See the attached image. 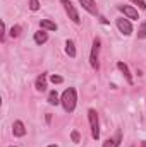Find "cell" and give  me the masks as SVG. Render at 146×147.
<instances>
[{
	"instance_id": "cell-1",
	"label": "cell",
	"mask_w": 146,
	"mask_h": 147,
	"mask_svg": "<svg viewBox=\"0 0 146 147\" xmlns=\"http://www.w3.org/2000/svg\"><path fill=\"white\" fill-rule=\"evenodd\" d=\"M60 103L64 106L65 113H72L76 110V103H77V92L74 87H69L62 92V98H60Z\"/></svg>"
},
{
	"instance_id": "cell-2",
	"label": "cell",
	"mask_w": 146,
	"mask_h": 147,
	"mask_svg": "<svg viewBox=\"0 0 146 147\" xmlns=\"http://www.w3.org/2000/svg\"><path fill=\"white\" fill-rule=\"evenodd\" d=\"M88 120H89V127H91V137L95 140H98L100 139V120H98L96 110H88Z\"/></svg>"
},
{
	"instance_id": "cell-3",
	"label": "cell",
	"mask_w": 146,
	"mask_h": 147,
	"mask_svg": "<svg viewBox=\"0 0 146 147\" xmlns=\"http://www.w3.org/2000/svg\"><path fill=\"white\" fill-rule=\"evenodd\" d=\"M98 57H100V39L95 38V39H93V48H91V53H89V65H91L95 70L100 69Z\"/></svg>"
},
{
	"instance_id": "cell-4",
	"label": "cell",
	"mask_w": 146,
	"mask_h": 147,
	"mask_svg": "<svg viewBox=\"0 0 146 147\" xmlns=\"http://www.w3.org/2000/svg\"><path fill=\"white\" fill-rule=\"evenodd\" d=\"M62 2V5H64V9H65V12H67V16H69V19L72 21L74 24H81V17H79V12H77V9L74 7V3L71 0H60Z\"/></svg>"
},
{
	"instance_id": "cell-5",
	"label": "cell",
	"mask_w": 146,
	"mask_h": 147,
	"mask_svg": "<svg viewBox=\"0 0 146 147\" xmlns=\"http://www.w3.org/2000/svg\"><path fill=\"white\" fill-rule=\"evenodd\" d=\"M115 24H117L119 31H120L124 36H131L132 31H134V29H132V24H131V21H129L127 17H120V19H117Z\"/></svg>"
},
{
	"instance_id": "cell-6",
	"label": "cell",
	"mask_w": 146,
	"mask_h": 147,
	"mask_svg": "<svg viewBox=\"0 0 146 147\" xmlns=\"http://www.w3.org/2000/svg\"><path fill=\"white\" fill-rule=\"evenodd\" d=\"M129 21H138L139 19V12H138V9H134V7H131V5H119L117 7Z\"/></svg>"
},
{
	"instance_id": "cell-7",
	"label": "cell",
	"mask_w": 146,
	"mask_h": 147,
	"mask_svg": "<svg viewBox=\"0 0 146 147\" xmlns=\"http://www.w3.org/2000/svg\"><path fill=\"white\" fill-rule=\"evenodd\" d=\"M79 3L83 5V9H84L86 12H89V14H93V16L98 14V5H96L95 0H79Z\"/></svg>"
},
{
	"instance_id": "cell-8",
	"label": "cell",
	"mask_w": 146,
	"mask_h": 147,
	"mask_svg": "<svg viewBox=\"0 0 146 147\" xmlns=\"http://www.w3.org/2000/svg\"><path fill=\"white\" fill-rule=\"evenodd\" d=\"M117 69L124 74V77H126V80H127V84H129V86H132V84H134V79H132V75H131V72H129V67H127L124 62H117Z\"/></svg>"
},
{
	"instance_id": "cell-9",
	"label": "cell",
	"mask_w": 146,
	"mask_h": 147,
	"mask_svg": "<svg viewBox=\"0 0 146 147\" xmlns=\"http://www.w3.org/2000/svg\"><path fill=\"white\" fill-rule=\"evenodd\" d=\"M12 132H14L16 137H24V135H26V127H24V123H23L21 120H16L14 125H12Z\"/></svg>"
},
{
	"instance_id": "cell-10",
	"label": "cell",
	"mask_w": 146,
	"mask_h": 147,
	"mask_svg": "<svg viewBox=\"0 0 146 147\" xmlns=\"http://www.w3.org/2000/svg\"><path fill=\"white\" fill-rule=\"evenodd\" d=\"M120 139H122V134H120V132H117V134H115V137H110V139H107V140L103 142V147H119Z\"/></svg>"
},
{
	"instance_id": "cell-11",
	"label": "cell",
	"mask_w": 146,
	"mask_h": 147,
	"mask_svg": "<svg viewBox=\"0 0 146 147\" xmlns=\"http://www.w3.org/2000/svg\"><path fill=\"white\" fill-rule=\"evenodd\" d=\"M40 28L45 29V31H57V24L50 19H41L40 21Z\"/></svg>"
},
{
	"instance_id": "cell-12",
	"label": "cell",
	"mask_w": 146,
	"mask_h": 147,
	"mask_svg": "<svg viewBox=\"0 0 146 147\" xmlns=\"http://www.w3.org/2000/svg\"><path fill=\"white\" fill-rule=\"evenodd\" d=\"M36 91L40 92H43V91H46V74H41V75H38L36 79Z\"/></svg>"
},
{
	"instance_id": "cell-13",
	"label": "cell",
	"mask_w": 146,
	"mask_h": 147,
	"mask_svg": "<svg viewBox=\"0 0 146 147\" xmlns=\"http://www.w3.org/2000/svg\"><path fill=\"white\" fill-rule=\"evenodd\" d=\"M46 39H48V33L45 31V29H40L35 33V43L36 45H43V43H46Z\"/></svg>"
},
{
	"instance_id": "cell-14",
	"label": "cell",
	"mask_w": 146,
	"mask_h": 147,
	"mask_svg": "<svg viewBox=\"0 0 146 147\" xmlns=\"http://www.w3.org/2000/svg\"><path fill=\"white\" fill-rule=\"evenodd\" d=\"M65 53L71 58H76V43H74L72 39H67L65 41Z\"/></svg>"
},
{
	"instance_id": "cell-15",
	"label": "cell",
	"mask_w": 146,
	"mask_h": 147,
	"mask_svg": "<svg viewBox=\"0 0 146 147\" xmlns=\"http://www.w3.org/2000/svg\"><path fill=\"white\" fill-rule=\"evenodd\" d=\"M60 101H59V94H57V91L53 89V91H50L48 92V105H52V106H57Z\"/></svg>"
},
{
	"instance_id": "cell-16",
	"label": "cell",
	"mask_w": 146,
	"mask_h": 147,
	"mask_svg": "<svg viewBox=\"0 0 146 147\" xmlns=\"http://www.w3.org/2000/svg\"><path fill=\"white\" fill-rule=\"evenodd\" d=\"M138 38H139V39H145L146 38V21L139 26V29H138Z\"/></svg>"
},
{
	"instance_id": "cell-17",
	"label": "cell",
	"mask_w": 146,
	"mask_h": 147,
	"mask_svg": "<svg viewBox=\"0 0 146 147\" xmlns=\"http://www.w3.org/2000/svg\"><path fill=\"white\" fill-rule=\"evenodd\" d=\"M19 34H21V26H17V24H16V26H12V29H10V36L17 38Z\"/></svg>"
},
{
	"instance_id": "cell-18",
	"label": "cell",
	"mask_w": 146,
	"mask_h": 147,
	"mask_svg": "<svg viewBox=\"0 0 146 147\" xmlns=\"http://www.w3.org/2000/svg\"><path fill=\"white\" fill-rule=\"evenodd\" d=\"M50 80H52V84H62V82H64V79H62L60 75H55V74L50 75Z\"/></svg>"
},
{
	"instance_id": "cell-19",
	"label": "cell",
	"mask_w": 146,
	"mask_h": 147,
	"mask_svg": "<svg viewBox=\"0 0 146 147\" xmlns=\"http://www.w3.org/2000/svg\"><path fill=\"white\" fill-rule=\"evenodd\" d=\"M29 9H31L33 12H36L38 9H40V2H38V0H29Z\"/></svg>"
},
{
	"instance_id": "cell-20",
	"label": "cell",
	"mask_w": 146,
	"mask_h": 147,
	"mask_svg": "<svg viewBox=\"0 0 146 147\" xmlns=\"http://www.w3.org/2000/svg\"><path fill=\"white\" fill-rule=\"evenodd\" d=\"M71 139H72V142H76V144L81 140V135H79L77 130H72V132H71Z\"/></svg>"
},
{
	"instance_id": "cell-21",
	"label": "cell",
	"mask_w": 146,
	"mask_h": 147,
	"mask_svg": "<svg viewBox=\"0 0 146 147\" xmlns=\"http://www.w3.org/2000/svg\"><path fill=\"white\" fill-rule=\"evenodd\" d=\"M131 2H134L136 5H139V9H146V2L145 0H131Z\"/></svg>"
},
{
	"instance_id": "cell-22",
	"label": "cell",
	"mask_w": 146,
	"mask_h": 147,
	"mask_svg": "<svg viewBox=\"0 0 146 147\" xmlns=\"http://www.w3.org/2000/svg\"><path fill=\"white\" fill-rule=\"evenodd\" d=\"M0 39H2V41L5 39V24H3V22H2V36H0Z\"/></svg>"
},
{
	"instance_id": "cell-23",
	"label": "cell",
	"mask_w": 146,
	"mask_h": 147,
	"mask_svg": "<svg viewBox=\"0 0 146 147\" xmlns=\"http://www.w3.org/2000/svg\"><path fill=\"white\" fill-rule=\"evenodd\" d=\"M45 118H46V123H50V121H52V115H50V113H48V115H46Z\"/></svg>"
},
{
	"instance_id": "cell-24",
	"label": "cell",
	"mask_w": 146,
	"mask_h": 147,
	"mask_svg": "<svg viewBox=\"0 0 146 147\" xmlns=\"http://www.w3.org/2000/svg\"><path fill=\"white\" fill-rule=\"evenodd\" d=\"M46 147H57V146L55 144H50V146H46Z\"/></svg>"
},
{
	"instance_id": "cell-25",
	"label": "cell",
	"mask_w": 146,
	"mask_h": 147,
	"mask_svg": "<svg viewBox=\"0 0 146 147\" xmlns=\"http://www.w3.org/2000/svg\"><path fill=\"white\" fill-rule=\"evenodd\" d=\"M10 147H16V146H10Z\"/></svg>"
},
{
	"instance_id": "cell-26",
	"label": "cell",
	"mask_w": 146,
	"mask_h": 147,
	"mask_svg": "<svg viewBox=\"0 0 146 147\" xmlns=\"http://www.w3.org/2000/svg\"><path fill=\"white\" fill-rule=\"evenodd\" d=\"M131 147H134V146H131Z\"/></svg>"
}]
</instances>
